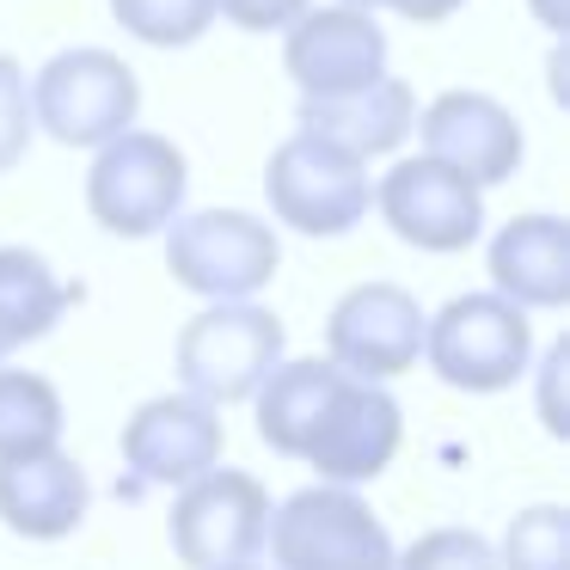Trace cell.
I'll return each mask as SVG.
<instances>
[{
	"instance_id": "7402d4cb",
	"label": "cell",
	"mask_w": 570,
	"mask_h": 570,
	"mask_svg": "<svg viewBox=\"0 0 570 570\" xmlns=\"http://www.w3.org/2000/svg\"><path fill=\"white\" fill-rule=\"evenodd\" d=\"M497 570H570V515L558 503H533L509 521Z\"/></svg>"
},
{
	"instance_id": "83f0119b",
	"label": "cell",
	"mask_w": 570,
	"mask_h": 570,
	"mask_svg": "<svg viewBox=\"0 0 570 570\" xmlns=\"http://www.w3.org/2000/svg\"><path fill=\"white\" fill-rule=\"evenodd\" d=\"M533 19L552 26V31H564L570 26V0H533Z\"/></svg>"
},
{
	"instance_id": "5b68a950",
	"label": "cell",
	"mask_w": 570,
	"mask_h": 570,
	"mask_svg": "<svg viewBox=\"0 0 570 570\" xmlns=\"http://www.w3.org/2000/svg\"><path fill=\"white\" fill-rule=\"evenodd\" d=\"M283 320L258 301H215L178 332L173 368L190 399L203 405H239L264 386V374L283 362Z\"/></svg>"
},
{
	"instance_id": "ffe728a7",
	"label": "cell",
	"mask_w": 570,
	"mask_h": 570,
	"mask_svg": "<svg viewBox=\"0 0 570 570\" xmlns=\"http://www.w3.org/2000/svg\"><path fill=\"white\" fill-rule=\"evenodd\" d=\"M62 393L31 368H0V460H31L62 448Z\"/></svg>"
},
{
	"instance_id": "603a6c76",
	"label": "cell",
	"mask_w": 570,
	"mask_h": 570,
	"mask_svg": "<svg viewBox=\"0 0 570 570\" xmlns=\"http://www.w3.org/2000/svg\"><path fill=\"white\" fill-rule=\"evenodd\" d=\"M393 570H497V552L472 528H430L393 558Z\"/></svg>"
},
{
	"instance_id": "9c48e42d",
	"label": "cell",
	"mask_w": 570,
	"mask_h": 570,
	"mask_svg": "<svg viewBox=\"0 0 570 570\" xmlns=\"http://www.w3.org/2000/svg\"><path fill=\"white\" fill-rule=\"evenodd\" d=\"M374 209L417 252H466L484 234V190L430 154H405L386 166V178L374 185Z\"/></svg>"
},
{
	"instance_id": "6da1fadb",
	"label": "cell",
	"mask_w": 570,
	"mask_h": 570,
	"mask_svg": "<svg viewBox=\"0 0 570 570\" xmlns=\"http://www.w3.org/2000/svg\"><path fill=\"white\" fill-rule=\"evenodd\" d=\"M31 92V129H43L62 148H105L111 136L136 129L141 80L124 56L111 50H56L38 75L26 80Z\"/></svg>"
},
{
	"instance_id": "7a4b0ae2",
	"label": "cell",
	"mask_w": 570,
	"mask_h": 570,
	"mask_svg": "<svg viewBox=\"0 0 570 570\" xmlns=\"http://www.w3.org/2000/svg\"><path fill=\"white\" fill-rule=\"evenodd\" d=\"M190 166L154 129H124L105 148H92L87 173V209L117 239H154L185 215Z\"/></svg>"
},
{
	"instance_id": "8fae6325",
	"label": "cell",
	"mask_w": 570,
	"mask_h": 570,
	"mask_svg": "<svg viewBox=\"0 0 570 570\" xmlns=\"http://www.w3.org/2000/svg\"><path fill=\"white\" fill-rule=\"evenodd\" d=\"M411 136L423 141L430 160L454 166V173L472 178L479 190L509 185V178L521 173V154H528L515 111H509L503 99H491V92H466V87H454V92L423 105Z\"/></svg>"
},
{
	"instance_id": "ba28073f",
	"label": "cell",
	"mask_w": 570,
	"mask_h": 570,
	"mask_svg": "<svg viewBox=\"0 0 570 570\" xmlns=\"http://www.w3.org/2000/svg\"><path fill=\"white\" fill-rule=\"evenodd\" d=\"M264 521H271V491L252 472L209 466L203 479L178 484V503L166 515V540H173L178 564L190 570H234L258 558Z\"/></svg>"
},
{
	"instance_id": "d6986e66",
	"label": "cell",
	"mask_w": 570,
	"mask_h": 570,
	"mask_svg": "<svg viewBox=\"0 0 570 570\" xmlns=\"http://www.w3.org/2000/svg\"><path fill=\"white\" fill-rule=\"evenodd\" d=\"M75 301L80 288L62 283L50 271V258H38L31 246H0V362L50 337Z\"/></svg>"
},
{
	"instance_id": "e0dca14e",
	"label": "cell",
	"mask_w": 570,
	"mask_h": 570,
	"mask_svg": "<svg viewBox=\"0 0 570 570\" xmlns=\"http://www.w3.org/2000/svg\"><path fill=\"white\" fill-rule=\"evenodd\" d=\"M87 472L56 448L31 460H0V521L19 540H68L87 521Z\"/></svg>"
},
{
	"instance_id": "3957f363",
	"label": "cell",
	"mask_w": 570,
	"mask_h": 570,
	"mask_svg": "<svg viewBox=\"0 0 570 570\" xmlns=\"http://www.w3.org/2000/svg\"><path fill=\"white\" fill-rule=\"evenodd\" d=\"M423 362L454 393H509L533 368V320L503 295H454L423 320Z\"/></svg>"
},
{
	"instance_id": "484cf974",
	"label": "cell",
	"mask_w": 570,
	"mask_h": 570,
	"mask_svg": "<svg viewBox=\"0 0 570 570\" xmlns=\"http://www.w3.org/2000/svg\"><path fill=\"white\" fill-rule=\"evenodd\" d=\"M564 368H570V337H558L540 362V417L552 435H570V411L558 405V386H564Z\"/></svg>"
},
{
	"instance_id": "4316f807",
	"label": "cell",
	"mask_w": 570,
	"mask_h": 570,
	"mask_svg": "<svg viewBox=\"0 0 570 570\" xmlns=\"http://www.w3.org/2000/svg\"><path fill=\"white\" fill-rule=\"evenodd\" d=\"M393 13H405L411 26H442V19H454L466 0H386Z\"/></svg>"
},
{
	"instance_id": "7c38bea8",
	"label": "cell",
	"mask_w": 570,
	"mask_h": 570,
	"mask_svg": "<svg viewBox=\"0 0 570 570\" xmlns=\"http://www.w3.org/2000/svg\"><path fill=\"white\" fill-rule=\"evenodd\" d=\"M283 68L301 87V99H332L356 92L386 75V31L362 7H307L283 31Z\"/></svg>"
},
{
	"instance_id": "44dd1931",
	"label": "cell",
	"mask_w": 570,
	"mask_h": 570,
	"mask_svg": "<svg viewBox=\"0 0 570 570\" xmlns=\"http://www.w3.org/2000/svg\"><path fill=\"white\" fill-rule=\"evenodd\" d=\"M111 19L148 50H190L209 38L215 0H111Z\"/></svg>"
},
{
	"instance_id": "ac0fdd59",
	"label": "cell",
	"mask_w": 570,
	"mask_h": 570,
	"mask_svg": "<svg viewBox=\"0 0 570 570\" xmlns=\"http://www.w3.org/2000/svg\"><path fill=\"white\" fill-rule=\"evenodd\" d=\"M337 381H344V368H332L325 356H301V362H276L271 374H264V386L252 399H258V435L264 448H276V454L301 460L313 442V430H320L325 405H332Z\"/></svg>"
},
{
	"instance_id": "52a82bcc",
	"label": "cell",
	"mask_w": 570,
	"mask_h": 570,
	"mask_svg": "<svg viewBox=\"0 0 570 570\" xmlns=\"http://www.w3.org/2000/svg\"><path fill=\"white\" fill-rule=\"evenodd\" d=\"M264 203H271V215L283 227H295V234L344 239L350 227L374 209V178L356 154L295 129V136L264 160Z\"/></svg>"
},
{
	"instance_id": "2e32d148",
	"label": "cell",
	"mask_w": 570,
	"mask_h": 570,
	"mask_svg": "<svg viewBox=\"0 0 570 570\" xmlns=\"http://www.w3.org/2000/svg\"><path fill=\"white\" fill-rule=\"evenodd\" d=\"M411 124H417V92L399 75H381L356 92H332V99H301V129L356 154L362 166L405 148Z\"/></svg>"
},
{
	"instance_id": "9a60e30c",
	"label": "cell",
	"mask_w": 570,
	"mask_h": 570,
	"mask_svg": "<svg viewBox=\"0 0 570 570\" xmlns=\"http://www.w3.org/2000/svg\"><path fill=\"white\" fill-rule=\"evenodd\" d=\"M491 295L515 301L521 313H552L570 301V222L564 215H515L497 227L491 252Z\"/></svg>"
},
{
	"instance_id": "f546056e",
	"label": "cell",
	"mask_w": 570,
	"mask_h": 570,
	"mask_svg": "<svg viewBox=\"0 0 570 570\" xmlns=\"http://www.w3.org/2000/svg\"><path fill=\"white\" fill-rule=\"evenodd\" d=\"M234 570H258V564H234Z\"/></svg>"
},
{
	"instance_id": "277c9868",
	"label": "cell",
	"mask_w": 570,
	"mask_h": 570,
	"mask_svg": "<svg viewBox=\"0 0 570 570\" xmlns=\"http://www.w3.org/2000/svg\"><path fill=\"white\" fill-rule=\"evenodd\" d=\"M276 570H393V533L386 521L344 484H307L283 497L264 521Z\"/></svg>"
},
{
	"instance_id": "d4e9b609",
	"label": "cell",
	"mask_w": 570,
	"mask_h": 570,
	"mask_svg": "<svg viewBox=\"0 0 570 570\" xmlns=\"http://www.w3.org/2000/svg\"><path fill=\"white\" fill-rule=\"evenodd\" d=\"M313 0H215V19H227L234 31H252V38H271V31H288Z\"/></svg>"
},
{
	"instance_id": "f1b7e54d",
	"label": "cell",
	"mask_w": 570,
	"mask_h": 570,
	"mask_svg": "<svg viewBox=\"0 0 570 570\" xmlns=\"http://www.w3.org/2000/svg\"><path fill=\"white\" fill-rule=\"evenodd\" d=\"M337 7H362V13H374V7H386V0H337Z\"/></svg>"
},
{
	"instance_id": "4fadbf2b",
	"label": "cell",
	"mask_w": 570,
	"mask_h": 570,
	"mask_svg": "<svg viewBox=\"0 0 570 570\" xmlns=\"http://www.w3.org/2000/svg\"><path fill=\"white\" fill-rule=\"evenodd\" d=\"M399 442H405V411H399V399L374 381H350L344 374L301 460L320 472V484L356 491V484L381 479L393 466Z\"/></svg>"
},
{
	"instance_id": "30bf717a",
	"label": "cell",
	"mask_w": 570,
	"mask_h": 570,
	"mask_svg": "<svg viewBox=\"0 0 570 570\" xmlns=\"http://www.w3.org/2000/svg\"><path fill=\"white\" fill-rule=\"evenodd\" d=\"M325 362L350 381H399L423 362V307L399 283H356L325 320Z\"/></svg>"
},
{
	"instance_id": "cb8c5ba5",
	"label": "cell",
	"mask_w": 570,
	"mask_h": 570,
	"mask_svg": "<svg viewBox=\"0 0 570 570\" xmlns=\"http://www.w3.org/2000/svg\"><path fill=\"white\" fill-rule=\"evenodd\" d=\"M31 148V92L26 68L13 56H0V173H13Z\"/></svg>"
},
{
	"instance_id": "5bb4252c",
	"label": "cell",
	"mask_w": 570,
	"mask_h": 570,
	"mask_svg": "<svg viewBox=\"0 0 570 570\" xmlns=\"http://www.w3.org/2000/svg\"><path fill=\"white\" fill-rule=\"evenodd\" d=\"M124 497L148 491V484H190L209 466H222V417L215 405L190 393L148 399L136 417L124 423Z\"/></svg>"
},
{
	"instance_id": "8992f818",
	"label": "cell",
	"mask_w": 570,
	"mask_h": 570,
	"mask_svg": "<svg viewBox=\"0 0 570 570\" xmlns=\"http://www.w3.org/2000/svg\"><path fill=\"white\" fill-rule=\"evenodd\" d=\"M166 271L209 307L215 301H252L276 283L283 246H276V227L252 209H197L166 227Z\"/></svg>"
}]
</instances>
